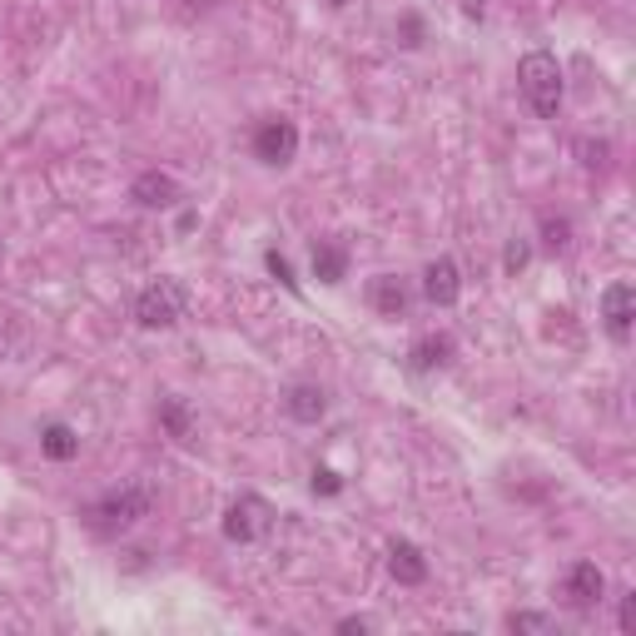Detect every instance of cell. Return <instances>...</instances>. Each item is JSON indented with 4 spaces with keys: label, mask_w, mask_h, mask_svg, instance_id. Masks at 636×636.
I'll list each match as a JSON object with an SVG mask.
<instances>
[{
    "label": "cell",
    "mask_w": 636,
    "mask_h": 636,
    "mask_svg": "<svg viewBox=\"0 0 636 636\" xmlns=\"http://www.w3.org/2000/svg\"><path fill=\"white\" fill-rule=\"evenodd\" d=\"M150 503H154V493L150 487H115V493H105L100 503H90L85 507V527L90 532H100V537H115V532H125V527H135V522L150 512Z\"/></svg>",
    "instance_id": "6da1fadb"
},
{
    "label": "cell",
    "mask_w": 636,
    "mask_h": 636,
    "mask_svg": "<svg viewBox=\"0 0 636 636\" xmlns=\"http://www.w3.org/2000/svg\"><path fill=\"white\" fill-rule=\"evenodd\" d=\"M518 80H522L527 105L537 110L543 119H557V110H562V65H557L547 50H532V55H522Z\"/></svg>",
    "instance_id": "7a4b0ae2"
},
{
    "label": "cell",
    "mask_w": 636,
    "mask_h": 636,
    "mask_svg": "<svg viewBox=\"0 0 636 636\" xmlns=\"http://www.w3.org/2000/svg\"><path fill=\"white\" fill-rule=\"evenodd\" d=\"M185 304H189L185 283H179V279H160V283H150V289L140 294L135 318H140L144 329H175L179 318H185Z\"/></svg>",
    "instance_id": "3957f363"
},
{
    "label": "cell",
    "mask_w": 636,
    "mask_h": 636,
    "mask_svg": "<svg viewBox=\"0 0 636 636\" xmlns=\"http://www.w3.org/2000/svg\"><path fill=\"white\" fill-rule=\"evenodd\" d=\"M274 527V507L264 503V497H239V503H229L225 512V537L229 543H259V537H269Z\"/></svg>",
    "instance_id": "277c9868"
},
{
    "label": "cell",
    "mask_w": 636,
    "mask_h": 636,
    "mask_svg": "<svg viewBox=\"0 0 636 636\" xmlns=\"http://www.w3.org/2000/svg\"><path fill=\"white\" fill-rule=\"evenodd\" d=\"M601 587H607V582H601L597 562H572L562 572V582H557V601L572 607V612H592V607L601 601Z\"/></svg>",
    "instance_id": "5b68a950"
},
{
    "label": "cell",
    "mask_w": 636,
    "mask_h": 636,
    "mask_svg": "<svg viewBox=\"0 0 636 636\" xmlns=\"http://www.w3.org/2000/svg\"><path fill=\"white\" fill-rule=\"evenodd\" d=\"M254 154H259L264 165H289L298 154V130L289 119H264L259 130H254Z\"/></svg>",
    "instance_id": "8992f818"
},
{
    "label": "cell",
    "mask_w": 636,
    "mask_h": 636,
    "mask_svg": "<svg viewBox=\"0 0 636 636\" xmlns=\"http://www.w3.org/2000/svg\"><path fill=\"white\" fill-rule=\"evenodd\" d=\"M601 314H607V333H612L616 343L632 339V318H636L632 283H612V289H607V298H601Z\"/></svg>",
    "instance_id": "52a82bcc"
},
{
    "label": "cell",
    "mask_w": 636,
    "mask_h": 636,
    "mask_svg": "<svg viewBox=\"0 0 636 636\" xmlns=\"http://www.w3.org/2000/svg\"><path fill=\"white\" fill-rule=\"evenodd\" d=\"M458 264L453 259H433L423 269V294H428V304H437V308H448V304H458Z\"/></svg>",
    "instance_id": "ba28073f"
},
{
    "label": "cell",
    "mask_w": 636,
    "mask_h": 636,
    "mask_svg": "<svg viewBox=\"0 0 636 636\" xmlns=\"http://www.w3.org/2000/svg\"><path fill=\"white\" fill-rule=\"evenodd\" d=\"M135 204H144V209H169V204L179 200V185L169 175H160V169H150V175L135 179Z\"/></svg>",
    "instance_id": "9c48e42d"
},
{
    "label": "cell",
    "mask_w": 636,
    "mask_h": 636,
    "mask_svg": "<svg viewBox=\"0 0 636 636\" xmlns=\"http://www.w3.org/2000/svg\"><path fill=\"white\" fill-rule=\"evenodd\" d=\"M408 358H412V368H418V373L448 368L453 364V339H448V333H423V339L408 348Z\"/></svg>",
    "instance_id": "30bf717a"
},
{
    "label": "cell",
    "mask_w": 636,
    "mask_h": 636,
    "mask_svg": "<svg viewBox=\"0 0 636 636\" xmlns=\"http://www.w3.org/2000/svg\"><path fill=\"white\" fill-rule=\"evenodd\" d=\"M389 572L403 582V587H423L428 582V562H423V552L412 543H393L389 547Z\"/></svg>",
    "instance_id": "8fae6325"
},
{
    "label": "cell",
    "mask_w": 636,
    "mask_h": 636,
    "mask_svg": "<svg viewBox=\"0 0 636 636\" xmlns=\"http://www.w3.org/2000/svg\"><path fill=\"white\" fill-rule=\"evenodd\" d=\"M368 298H373V308H378L383 318L408 314V283H403V279H393V274H378V279H373V289H368Z\"/></svg>",
    "instance_id": "7c38bea8"
},
{
    "label": "cell",
    "mask_w": 636,
    "mask_h": 636,
    "mask_svg": "<svg viewBox=\"0 0 636 636\" xmlns=\"http://www.w3.org/2000/svg\"><path fill=\"white\" fill-rule=\"evenodd\" d=\"M329 412V398H323V389H314V383H298V389H289V418H298V423H318Z\"/></svg>",
    "instance_id": "4fadbf2b"
},
{
    "label": "cell",
    "mask_w": 636,
    "mask_h": 636,
    "mask_svg": "<svg viewBox=\"0 0 636 636\" xmlns=\"http://www.w3.org/2000/svg\"><path fill=\"white\" fill-rule=\"evenodd\" d=\"M160 423H165L169 437H179V443H189V437H194V412H189L185 398H165V403H160Z\"/></svg>",
    "instance_id": "5bb4252c"
},
{
    "label": "cell",
    "mask_w": 636,
    "mask_h": 636,
    "mask_svg": "<svg viewBox=\"0 0 636 636\" xmlns=\"http://www.w3.org/2000/svg\"><path fill=\"white\" fill-rule=\"evenodd\" d=\"M40 448H46V458H55V462H71L75 453H80V437H75L65 423H50L46 433H40Z\"/></svg>",
    "instance_id": "9a60e30c"
},
{
    "label": "cell",
    "mask_w": 636,
    "mask_h": 636,
    "mask_svg": "<svg viewBox=\"0 0 636 636\" xmlns=\"http://www.w3.org/2000/svg\"><path fill=\"white\" fill-rule=\"evenodd\" d=\"M343 269H348V254H343L339 244H318V249H314V274H318L323 283H339Z\"/></svg>",
    "instance_id": "2e32d148"
},
{
    "label": "cell",
    "mask_w": 636,
    "mask_h": 636,
    "mask_svg": "<svg viewBox=\"0 0 636 636\" xmlns=\"http://www.w3.org/2000/svg\"><path fill=\"white\" fill-rule=\"evenodd\" d=\"M507 626H512V632H537V636L552 632V622H547V616H537V612H512V616H507Z\"/></svg>",
    "instance_id": "e0dca14e"
},
{
    "label": "cell",
    "mask_w": 636,
    "mask_h": 636,
    "mask_svg": "<svg viewBox=\"0 0 636 636\" xmlns=\"http://www.w3.org/2000/svg\"><path fill=\"white\" fill-rule=\"evenodd\" d=\"M264 264H269V274L283 283V289H298V279H294V269H289V259H283V254H269Z\"/></svg>",
    "instance_id": "ac0fdd59"
},
{
    "label": "cell",
    "mask_w": 636,
    "mask_h": 636,
    "mask_svg": "<svg viewBox=\"0 0 636 636\" xmlns=\"http://www.w3.org/2000/svg\"><path fill=\"white\" fill-rule=\"evenodd\" d=\"M543 234H547V249H567V234H572V225H567V219H547Z\"/></svg>",
    "instance_id": "d6986e66"
},
{
    "label": "cell",
    "mask_w": 636,
    "mask_h": 636,
    "mask_svg": "<svg viewBox=\"0 0 636 636\" xmlns=\"http://www.w3.org/2000/svg\"><path fill=\"white\" fill-rule=\"evenodd\" d=\"M339 472H329V468H318L314 472V493H323V497H333V493H339Z\"/></svg>",
    "instance_id": "ffe728a7"
},
{
    "label": "cell",
    "mask_w": 636,
    "mask_h": 636,
    "mask_svg": "<svg viewBox=\"0 0 636 636\" xmlns=\"http://www.w3.org/2000/svg\"><path fill=\"white\" fill-rule=\"evenodd\" d=\"M507 269H512V274H518L522 269V264H527V244H518V239H512V244H507Z\"/></svg>",
    "instance_id": "44dd1931"
},
{
    "label": "cell",
    "mask_w": 636,
    "mask_h": 636,
    "mask_svg": "<svg viewBox=\"0 0 636 636\" xmlns=\"http://www.w3.org/2000/svg\"><path fill=\"white\" fill-rule=\"evenodd\" d=\"M636 626V597H626L622 601V632H632Z\"/></svg>",
    "instance_id": "7402d4cb"
},
{
    "label": "cell",
    "mask_w": 636,
    "mask_h": 636,
    "mask_svg": "<svg viewBox=\"0 0 636 636\" xmlns=\"http://www.w3.org/2000/svg\"><path fill=\"white\" fill-rule=\"evenodd\" d=\"M368 626H373V622H364V616H343L339 632H368Z\"/></svg>",
    "instance_id": "603a6c76"
},
{
    "label": "cell",
    "mask_w": 636,
    "mask_h": 636,
    "mask_svg": "<svg viewBox=\"0 0 636 636\" xmlns=\"http://www.w3.org/2000/svg\"><path fill=\"white\" fill-rule=\"evenodd\" d=\"M189 11H214V5H219V0H185Z\"/></svg>",
    "instance_id": "cb8c5ba5"
},
{
    "label": "cell",
    "mask_w": 636,
    "mask_h": 636,
    "mask_svg": "<svg viewBox=\"0 0 636 636\" xmlns=\"http://www.w3.org/2000/svg\"><path fill=\"white\" fill-rule=\"evenodd\" d=\"M333 5H343V0H333Z\"/></svg>",
    "instance_id": "d4e9b609"
}]
</instances>
